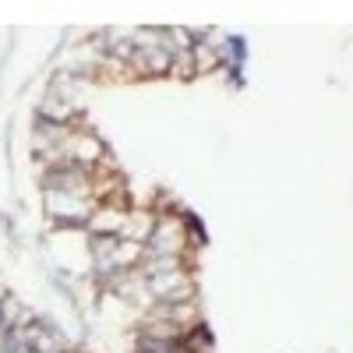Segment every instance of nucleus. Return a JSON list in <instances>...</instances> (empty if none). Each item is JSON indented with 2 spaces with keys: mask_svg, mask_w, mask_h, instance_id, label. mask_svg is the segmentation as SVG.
<instances>
[{
  "mask_svg": "<svg viewBox=\"0 0 353 353\" xmlns=\"http://www.w3.org/2000/svg\"><path fill=\"white\" fill-rule=\"evenodd\" d=\"M128 212H131V205H96V212L92 219H88V237H121L124 233V223H128Z\"/></svg>",
  "mask_w": 353,
  "mask_h": 353,
  "instance_id": "4",
  "label": "nucleus"
},
{
  "mask_svg": "<svg viewBox=\"0 0 353 353\" xmlns=\"http://www.w3.org/2000/svg\"><path fill=\"white\" fill-rule=\"evenodd\" d=\"M194 244V233L188 219H176V212H156V226L145 241V258H184Z\"/></svg>",
  "mask_w": 353,
  "mask_h": 353,
  "instance_id": "1",
  "label": "nucleus"
},
{
  "mask_svg": "<svg viewBox=\"0 0 353 353\" xmlns=\"http://www.w3.org/2000/svg\"><path fill=\"white\" fill-rule=\"evenodd\" d=\"M106 159H110V156H106V145L99 141V134L81 131V128H74V131L68 134V141H64V163H68V166H78V170L96 173Z\"/></svg>",
  "mask_w": 353,
  "mask_h": 353,
  "instance_id": "3",
  "label": "nucleus"
},
{
  "mask_svg": "<svg viewBox=\"0 0 353 353\" xmlns=\"http://www.w3.org/2000/svg\"><path fill=\"white\" fill-rule=\"evenodd\" d=\"M96 198L92 194H74V191H43V209L46 216L64 226V230H85L88 219L96 212Z\"/></svg>",
  "mask_w": 353,
  "mask_h": 353,
  "instance_id": "2",
  "label": "nucleus"
}]
</instances>
